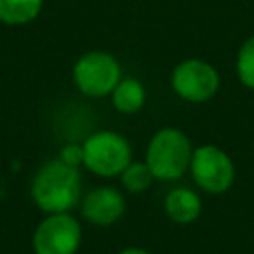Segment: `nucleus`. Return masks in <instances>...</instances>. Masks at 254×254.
Returning a JSON list of instances; mask_svg holds the SVG:
<instances>
[{
	"label": "nucleus",
	"instance_id": "obj_1",
	"mask_svg": "<svg viewBox=\"0 0 254 254\" xmlns=\"http://www.w3.org/2000/svg\"><path fill=\"white\" fill-rule=\"evenodd\" d=\"M81 192V177L75 165L65 163L62 157L48 161L34 177L32 198L48 214L69 212Z\"/></svg>",
	"mask_w": 254,
	"mask_h": 254
},
{
	"label": "nucleus",
	"instance_id": "obj_2",
	"mask_svg": "<svg viewBox=\"0 0 254 254\" xmlns=\"http://www.w3.org/2000/svg\"><path fill=\"white\" fill-rule=\"evenodd\" d=\"M190 139L177 127H163L159 129L145 153V163L153 171L155 179L159 181H177L181 179L189 167L192 157Z\"/></svg>",
	"mask_w": 254,
	"mask_h": 254
},
{
	"label": "nucleus",
	"instance_id": "obj_3",
	"mask_svg": "<svg viewBox=\"0 0 254 254\" xmlns=\"http://www.w3.org/2000/svg\"><path fill=\"white\" fill-rule=\"evenodd\" d=\"M81 163L97 177H117L133 161L129 141L117 131H95L81 145Z\"/></svg>",
	"mask_w": 254,
	"mask_h": 254
},
{
	"label": "nucleus",
	"instance_id": "obj_4",
	"mask_svg": "<svg viewBox=\"0 0 254 254\" xmlns=\"http://www.w3.org/2000/svg\"><path fill=\"white\" fill-rule=\"evenodd\" d=\"M190 177L198 189L208 194L226 192L236 177L234 163L226 151L218 145H200L192 151L190 157Z\"/></svg>",
	"mask_w": 254,
	"mask_h": 254
},
{
	"label": "nucleus",
	"instance_id": "obj_5",
	"mask_svg": "<svg viewBox=\"0 0 254 254\" xmlns=\"http://www.w3.org/2000/svg\"><path fill=\"white\" fill-rule=\"evenodd\" d=\"M119 79L121 65L109 52H87L73 65V83L89 97L111 95Z\"/></svg>",
	"mask_w": 254,
	"mask_h": 254
},
{
	"label": "nucleus",
	"instance_id": "obj_6",
	"mask_svg": "<svg viewBox=\"0 0 254 254\" xmlns=\"http://www.w3.org/2000/svg\"><path fill=\"white\" fill-rule=\"evenodd\" d=\"M171 87L181 99L189 103H204L216 95L220 87V73L204 60H183L171 73Z\"/></svg>",
	"mask_w": 254,
	"mask_h": 254
},
{
	"label": "nucleus",
	"instance_id": "obj_7",
	"mask_svg": "<svg viewBox=\"0 0 254 254\" xmlns=\"http://www.w3.org/2000/svg\"><path fill=\"white\" fill-rule=\"evenodd\" d=\"M32 244L36 254H75L81 244V226L69 212L48 214L38 224Z\"/></svg>",
	"mask_w": 254,
	"mask_h": 254
},
{
	"label": "nucleus",
	"instance_id": "obj_8",
	"mask_svg": "<svg viewBox=\"0 0 254 254\" xmlns=\"http://www.w3.org/2000/svg\"><path fill=\"white\" fill-rule=\"evenodd\" d=\"M125 196L113 187H97L81 200V214L97 226H109L125 214Z\"/></svg>",
	"mask_w": 254,
	"mask_h": 254
},
{
	"label": "nucleus",
	"instance_id": "obj_9",
	"mask_svg": "<svg viewBox=\"0 0 254 254\" xmlns=\"http://www.w3.org/2000/svg\"><path fill=\"white\" fill-rule=\"evenodd\" d=\"M163 206H165V214L177 224H190L202 212L200 196L187 187H177L169 190Z\"/></svg>",
	"mask_w": 254,
	"mask_h": 254
},
{
	"label": "nucleus",
	"instance_id": "obj_10",
	"mask_svg": "<svg viewBox=\"0 0 254 254\" xmlns=\"http://www.w3.org/2000/svg\"><path fill=\"white\" fill-rule=\"evenodd\" d=\"M145 87L135 77H121L115 89L111 91V103L119 113L131 115L143 109L145 105Z\"/></svg>",
	"mask_w": 254,
	"mask_h": 254
},
{
	"label": "nucleus",
	"instance_id": "obj_11",
	"mask_svg": "<svg viewBox=\"0 0 254 254\" xmlns=\"http://www.w3.org/2000/svg\"><path fill=\"white\" fill-rule=\"evenodd\" d=\"M44 0H0V22L4 24H28L40 10Z\"/></svg>",
	"mask_w": 254,
	"mask_h": 254
},
{
	"label": "nucleus",
	"instance_id": "obj_12",
	"mask_svg": "<svg viewBox=\"0 0 254 254\" xmlns=\"http://www.w3.org/2000/svg\"><path fill=\"white\" fill-rule=\"evenodd\" d=\"M119 179H121V185H123L125 190H129V192H143V190H147L153 185L155 175H153V171L149 169V165L145 161H131L123 169Z\"/></svg>",
	"mask_w": 254,
	"mask_h": 254
},
{
	"label": "nucleus",
	"instance_id": "obj_13",
	"mask_svg": "<svg viewBox=\"0 0 254 254\" xmlns=\"http://www.w3.org/2000/svg\"><path fill=\"white\" fill-rule=\"evenodd\" d=\"M236 75L240 83L254 91V36L244 40L236 56Z\"/></svg>",
	"mask_w": 254,
	"mask_h": 254
},
{
	"label": "nucleus",
	"instance_id": "obj_14",
	"mask_svg": "<svg viewBox=\"0 0 254 254\" xmlns=\"http://www.w3.org/2000/svg\"><path fill=\"white\" fill-rule=\"evenodd\" d=\"M60 157H62L65 163L77 167V165L81 163V157H83V155H81V147H79V145H69V147H65V149L62 151Z\"/></svg>",
	"mask_w": 254,
	"mask_h": 254
},
{
	"label": "nucleus",
	"instance_id": "obj_15",
	"mask_svg": "<svg viewBox=\"0 0 254 254\" xmlns=\"http://www.w3.org/2000/svg\"><path fill=\"white\" fill-rule=\"evenodd\" d=\"M117 254H151V252H147V250H143V248H139V246H127V248L119 250Z\"/></svg>",
	"mask_w": 254,
	"mask_h": 254
}]
</instances>
